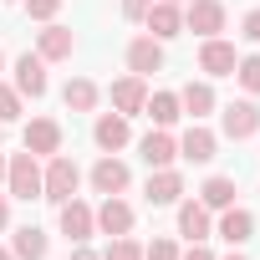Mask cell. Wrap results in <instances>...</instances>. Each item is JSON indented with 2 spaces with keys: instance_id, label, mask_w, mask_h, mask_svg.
Listing matches in <instances>:
<instances>
[{
  "instance_id": "obj_26",
  "label": "cell",
  "mask_w": 260,
  "mask_h": 260,
  "mask_svg": "<svg viewBox=\"0 0 260 260\" xmlns=\"http://www.w3.org/2000/svg\"><path fill=\"white\" fill-rule=\"evenodd\" d=\"M235 82L255 97V92H260V56H240V61H235Z\"/></svg>"
},
{
  "instance_id": "obj_12",
  "label": "cell",
  "mask_w": 260,
  "mask_h": 260,
  "mask_svg": "<svg viewBox=\"0 0 260 260\" xmlns=\"http://www.w3.org/2000/svg\"><path fill=\"white\" fill-rule=\"evenodd\" d=\"M235 46L230 41H219V36H204V46H199V72H209V77H235Z\"/></svg>"
},
{
  "instance_id": "obj_39",
  "label": "cell",
  "mask_w": 260,
  "mask_h": 260,
  "mask_svg": "<svg viewBox=\"0 0 260 260\" xmlns=\"http://www.w3.org/2000/svg\"><path fill=\"white\" fill-rule=\"evenodd\" d=\"M0 133H6V122H0Z\"/></svg>"
},
{
  "instance_id": "obj_22",
  "label": "cell",
  "mask_w": 260,
  "mask_h": 260,
  "mask_svg": "<svg viewBox=\"0 0 260 260\" xmlns=\"http://www.w3.org/2000/svg\"><path fill=\"white\" fill-rule=\"evenodd\" d=\"M143 112L153 117V127H174V122L184 117V107H179V92H148Z\"/></svg>"
},
{
  "instance_id": "obj_33",
  "label": "cell",
  "mask_w": 260,
  "mask_h": 260,
  "mask_svg": "<svg viewBox=\"0 0 260 260\" xmlns=\"http://www.w3.org/2000/svg\"><path fill=\"white\" fill-rule=\"evenodd\" d=\"M179 260H214V250H209V245H204V240H199V245H189V250H184V255H179Z\"/></svg>"
},
{
  "instance_id": "obj_21",
  "label": "cell",
  "mask_w": 260,
  "mask_h": 260,
  "mask_svg": "<svg viewBox=\"0 0 260 260\" xmlns=\"http://www.w3.org/2000/svg\"><path fill=\"white\" fill-rule=\"evenodd\" d=\"M179 107H184L194 122H204V117L214 112V87H209V82H189V87L179 92Z\"/></svg>"
},
{
  "instance_id": "obj_37",
  "label": "cell",
  "mask_w": 260,
  "mask_h": 260,
  "mask_svg": "<svg viewBox=\"0 0 260 260\" xmlns=\"http://www.w3.org/2000/svg\"><path fill=\"white\" fill-rule=\"evenodd\" d=\"M224 260H245V255H240V250H230V255H224Z\"/></svg>"
},
{
  "instance_id": "obj_29",
  "label": "cell",
  "mask_w": 260,
  "mask_h": 260,
  "mask_svg": "<svg viewBox=\"0 0 260 260\" xmlns=\"http://www.w3.org/2000/svg\"><path fill=\"white\" fill-rule=\"evenodd\" d=\"M143 260H179V245H174L169 235H158V240L143 250Z\"/></svg>"
},
{
  "instance_id": "obj_23",
  "label": "cell",
  "mask_w": 260,
  "mask_h": 260,
  "mask_svg": "<svg viewBox=\"0 0 260 260\" xmlns=\"http://www.w3.org/2000/svg\"><path fill=\"white\" fill-rule=\"evenodd\" d=\"M11 255L16 260H46V230L41 224H21L16 240H11Z\"/></svg>"
},
{
  "instance_id": "obj_1",
  "label": "cell",
  "mask_w": 260,
  "mask_h": 260,
  "mask_svg": "<svg viewBox=\"0 0 260 260\" xmlns=\"http://www.w3.org/2000/svg\"><path fill=\"white\" fill-rule=\"evenodd\" d=\"M77 184H82V169H77L72 158L51 153V158H46V169H41V199H51V204H67V199L77 194Z\"/></svg>"
},
{
  "instance_id": "obj_35",
  "label": "cell",
  "mask_w": 260,
  "mask_h": 260,
  "mask_svg": "<svg viewBox=\"0 0 260 260\" xmlns=\"http://www.w3.org/2000/svg\"><path fill=\"white\" fill-rule=\"evenodd\" d=\"M72 260H102V255H97V250H87V245H77V255H72Z\"/></svg>"
},
{
  "instance_id": "obj_10",
  "label": "cell",
  "mask_w": 260,
  "mask_h": 260,
  "mask_svg": "<svg viewBox=\"0 0 260 260\" xmlns=\"http://www.w3.org/2000/svg\"><path fill=\"white\" fill-rule=\"evenodd\" d=\"M26 148H31L36 158L61 153V122H56V117H31V122H26Z\"/></svg>"
},
{
  "instance_id": "obj_15",
  "label": "cell",
  "mask_w": 260,
  "mask_h": 260,
  "mask_svg": "<svg viewBox=\"0 0 260 260\" xmlns=\"http://www.w3.org/2000/svg\"><path fill=\"white\" fill-rule=\"evenodd\" d=\"M92 138H97V148H102V153H117V148H127L133 127H127V117H122V112H102V117H97V127H92Z\"/></svg>"
},
{
  "instance_id": "obj_25",
  "label": "cell",
  "mask_w": 260,
  "mask_h": 260,
  "mask_svg": "<svg viewBox=\"0 0 260 260\" xmlns=\"http://www.w3.org/2000/svg\"><path fill=\"white\" fill-rule=\"evenodd\" d=\"M199 204L214 214V209H230L235 204V179H224V174H214V179H204V189H199Z\"/></svg>"
},
{
  "instance_id": "obj_40",
  "label": "cell",
  "mask_w": 260,
  "mask_h": 260,
  "mask_svg": "<svg viewBox=\"0 0 260 260\" xmlns=\"http://www.w3.org/2000/svg\"><path fill=\"white\" fill-rule=\"evenodd\" d=\"M0 67H6V56H0Z\"/></svg>"
},
{
  "instance_id": "obj_16",
  "label": "cell",
  "mask_w": 260,
  "mask_h": 260,
  "mask_svg": "<svg viewBox=\"0 0 260 260\" xmlns=\"http://www.w3.org/2000/svg\"><path fill=\"white\" fill-rule=\"evenodd\" d=\"M77 51V36L67 31V26H56V21H46V31L36 36V56L41 61H67Z\"/></svg>"
},
{
  "instance_id": "obj_13",
  "label": "cell",
  "mask_w": 260,
  "mask_h": 260,
  "mask_svg": "<svg viewBox=\"0 0 260 260\" xmlns=\"http://www.w3.org/2000/svg\"><path fill=\"white\" fill-rule=\"evenodd\" d=\"M56 209H61V235H67L72 245H87V235L97 230V219H92V209H87V204H82L77 194H72L67 204H56Z\"/></svg>"
},
{
  "instance_id": "obj_2",
  "label": "cell",
  "mask_w": 260,
  "mask_h": 260,
  "mask_svg": "<svg viewBox=\"0 0 260 260\" xmlns=\"http://www.w3.org/2000/svg\"><path fill=\"white\" fill-rule=\"evenodd\" d=\"M6 189H11V199H26V204L41 199V164H36L31 148L11 158V169H6Z\"/></svg>"
},
{
  "instance_id": "obj_17",
  "label": "cell",
  "mask_w": 260,
  "mask_h": 260,
  "mask_svg": "<svg viewBox=\"0 0 260 260\" xmlns=\"http://www.w3.org/2000/svg\"><path fill=\"white\" fill-rule=\"evenodd\" d=\"M214 153H219V138L209 133V127H204V122H194V127H189V133L179 138V158H189V164H209Z\"/></svg>"
},
{
  "instance_id": "obj_9",
  "label": "cell",
  "mask_w": 260,
  "mask_h": 260,
  "mask_svg": "<svg viewBox=\"0 0 260 260\" xmlns=\"http://www.w3.org/2000/svg\"><path fill=\"white\" fill-rule=\"evenodd\" d=\"M127 184H133V169H127L122 158L102 153V158L92 164V189H97V194H122Z\"/></svg>"
},
{
  "instance_id": "obj_7",
  "label": "cell",
  "mask_w": 260,
  "mask_h": 260,
  "mask_svg": "<svg viewBox=\"0 0 260 260\" xmlns=\"http://www.w3.org/2000/svg\"><path fill=\"white\" fill-rule=\"evenodd\" d=\"M127 72H133V77H153V72H164V41H153V36H133V41H127Z\"/></svg>"
},
{
  "instance_id": "obj_24",
  "label": "cell",
  "mask_w": 260,
  "mask_h": 260,
  "mask_svg": "<svg viewBox=\"0 0 260 260\" xmlns=\"http://www.w3.org/2000/svg\"><path fill=\"white\" fill-rule=\"evenodd\" d=\"M97 97H102V92H97V82H87V77H72V82L61 87V102H67L72 112H92Z\"/></svg>"
},
{
  "instance_id": "obj_11",
  "label": "cell",
  "mask_w": 260,
  "mask_h": 260,
  "mask_svg": "<svg viewBox=\"0 0 260 260\" xmlns=\"http://www.w3.org/2000/svg\"><path fill=\"white\" fill-rule=\"evenodd\" d=\"M260 133V107L250 102V97H240V102H230L224 107V138H255Z\"/></svg>"
},
{
  "instance_id": "obj_8",
  "label": "cell",
  "mask_w": 260,
  "mask_h": 260,
  "mask_svg": "<svg viewBox=\"0 0 260 260\" xmlns=\"http://www.w3.org/2000/svg\"><path fill=\"white\" fill-rule=\"evenodd\" d=\"M138 153H143L148 169H174V158H179V138L169 133V127H153L148 138H138Z\"/></svg>"
},
{
  "instance_id": "obj_30",
  "label": "cell",
  "mask_w": 260,
  "mask_h": 260,
  "mask_svg": "<svg viewBox=\"0 0 260 260\" xmlns=\"http://www.w3.org/2000/svg\"><path fill=\"white\" fill-rule=\"evenodd\" d=\"M56 11H61V0H26L31 21H56Z\"/></svg>"
},
{
  "instance_id": "obj_19",
  "label": "cell",
  "mask_w": 260,
  "mask_h": 260,
  "mask_svg": "<svg viewBox=\"0 0 260 260\" xmlns=\"http://www.w3.org/2000/svg\"><path fill=\"white\" fill-rule=\"evenodd\" d=\"M143 194H148V204H179L184 199V174L179 169H153Z\"/></svg>"
},
{
  "instance_id": "obj_20",
  "label": "cell",
  "mask_w": 260,
  "mask_h": 260,
  "mask_svg": "<svg viewBox=\"0 0 260 260\" xmlns=\"http://www.w3.org/2000/svg\"><path fill=\"white\" fill-rule=\"evenodd\" d=\"M209 230H214L209 209H204L199 199H184V204H179V235H184L189 245H199V240H209Z\"/></svg>"
},
{
  "instance_id": "obj_32",
  "label": "cell",
  "mask_w": 260,
  "mask_h": 260,
  "mask_svg": "<svg viewBox=\"0 0 260 260\" xmlns=\"http://www.w3.org/2000/svg\"><path fill=\"white\" fill-rule=\"evenodd\" d=\"M148 6H153V0H122V16H127V21H143Z\"/></svg>"
},
{
  "instance_id": "obj_31",
  "label": "cell",
  "mask_w": 260,
  "mask_h": 260,
  "mask_svg": "<svg viewBox=\"0 0 260 260\" xmlns=\"http://www.w3.org/2000/svg\"><path fill=\"white\" fill-rule=\"evenodd\" d=\"M240 36L260 46V6H255V11H245V21H240Z\"/></svg>"
},
{
  "instance_id": "obj_18",
  "label": "cell",
  "mask_w": 260,
  "mask_h": 260,
  "mask_svg": "<svg viewBox=\"0 0 260 260\" xmlns=\"http://www.w3.org/2000/svg\"><path fill=\"white\" fill-rule=\"evenodd\" d=\"M46 87H51V82H46V61L26 51V56L16 61V92H21V97H46Z\"/></svg>"
},
{
  "instance_id": "obj_5",
  "label": "cell",
  "mask_w": 260,
  "mask_h": 260,
  "mask_svg": "<svg viewBox=\"0 0 260 260\" xmlns=\"http://www.w3.org/2000/svg\"><path fill=\"white\" fill-rule=\"evenodd\" d=\"M184 31L219 36L224 31V0H189V6H184Z\"/></svg>"
},
{
  "instance_id": "obj_6",
  "label": "cell",
  "mask_w": 260,
  "mask_h": 260,
  "mask_svg": "<svg viewBox=\"0 0 260 260\" xmlns=\"http://www.w3.org/2000/svg\"><path fill=\"white\" fill-rule=\"evenodd\" d=\"M143 26H148L153 41H174V36L184 31V11H179V0H153L148 16H143Z\"/></svg>"
},
{
  "instance_id": "obj_34",
  "label": "cell",
  "mask_w": 260,
  "mask_h": 260,
  "mask_svg": "<svg viewBox=\"0 0 260 260\" xmlns=\"http://www.w3.org/2000/svg\"><path fill=\"white\" fill-rule=\"evenodd\" d=\"M6 224H11V199L0 194V230H6Z\"/></svg>"
},
{
  "instance_id": "obj_3",
  "label": "cell",
  "mask_w": 260,
  "mask_h": 260,
  "mask_svg": "<svg viewBox=\"0 0 260 260\" xmlns=\"http://www.w3.org/2000/svg\"><path fill=\"white\" fill-rule=\"evenodd\" d=\"M92 219H97V230H102L107 240H117V235L133 230V204H127L122 194H102V204L92 209Z\"/></svg>"
},
{
  "instance_id": "obj_41",
  "label": "cell",
  "mask_w": 260,
  "mask_h": 260,
  "mask_svg": "<svg viewBox=\"0 0 260 260\" xmlns=\"http://www.w3.org/2000/svg\"><path fill=\"white\" fill-rule=\"evenodd\" d=\"M6 6H16V0H6Z\"/></svg>"
},
{
  "instance_id": "obj_4",
  "label": "cell",
  "mask_w": 260,
  "mask_h": 260,
  "mask_svg": "<svg viewBox=\"0 0 260 260\" xmlns=\"http://www.w3.org/2000/svg\"><path fill=\"white\" fill-rule=\"evenodd\" d=\"M107 97H112V112H122V117H133V112H143V102H148V77H117L112 87H107Z\"/></svg>"
},
{
  "instance_id": "obj_27",
  "label": "cell",
  "mask_w": 260,
  "mask_h": 260,
  "mask_svg": "<svg viewBox=\"0 0 260 260\" xmlns=\"http://www.w3.org/2000/svg\"><path fill=\"white\" fill-rule=\"evenodd\" d=\"M102 260H143V245H138V240H127V235H117V240H107Z\"/></svg>"
},
{
  "instance_id": "obj_38",
  "label": "cell",
  "mask_w": 260,
  "mask_h": 260,
  "mask_svg": "<svg viewBox=\"0 0 260 260\" xmlns=\"http://www.w3.org/2000/svg\"><path fill=\"white\" fill-rule=\"evenodd\" d=\"M0 260H16V255H11V250H0Z\"/></svg>"
},
{
  "instance_id": "obj_28",
  "label": "cell",
  "mask_w": 260,
  "mask_h": 260,
  "mask_svg": "<svg viewBox=\"0 0 260 260\" xmlns=\"http://www.w3.org/2000/svg\"><path fill=\"white\" fill-rule=\"evenodd\" d=\"M16 117H21V92L0 87V122H16Z\"/></svg>"
},
{
  "instance_id": "obj_14",
  "label": "cell",
  "mask_w": 260,
  "mask_h": 260,
  "mask_svg": "<svg viewBox=\"0 0 260 260\" xmlns=\"http://www.w3.org/2000/svg\"><path fill=\"white\" fill-rule=\"evenodd\" d=\"M214 235H219L224 245H235V250H240L245 240H255V214L230 204V209H219V224H214Z\"/></svg>"
},
{
  "instance_id": "obj_36",
  "label": "cell",
  "mask_w": 260,
  "mask_h": 260,
  "mask_svg": "<svg viewBox=\"0 0 260 260\" xmlns=\"http://www.w3.org/2000/svg\"><path fill=\"white\" fill-rule=\"evenodd\" d=\"M6 169H11V158H6V153H0V179H6Z\"/></svg>"
}]
</instances>
